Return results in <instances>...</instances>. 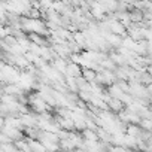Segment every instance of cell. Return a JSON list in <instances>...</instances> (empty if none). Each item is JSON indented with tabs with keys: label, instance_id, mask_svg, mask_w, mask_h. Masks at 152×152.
I'll use <instances>...</instances> for the list:
<instances>
[{
	"label": "cell",
	"instance_id": "6da1fadb",
	"mask_svg": "<svg viewBox=\"0 0 152 152\" xmlns=\"http://www.w3.org/2000/svg\"><path fill=\"white\" fill-rule=\"evenodd\" d=\"M106 104H107V109L110 112H113V113H118V112H121L125 107V104L116 97H107L106 99Z\"/></svg>",
	"mask_w": 152,
	"mask_h": 152
},
{
	"label": "cell",
	"instance_id": "7a4b0ae2",
	"mask_svg": "<svg viewBox=\"0 0 152 152\" xmlns=\"http://www.w3.org/2000/svg\"><path fill=\"white\" fill-rule=\"evenodd\" d=\"M109 30H110V33H115V34H118V36H121V37H125V36H127V28H125V27L121 24V21H118V20L109 23Z\"/></svg>",
	"mask_w": 152,
	"mask_h": 152
},
{
	"label": "cell",
	"instance_id": "3957f363",
	"mask_svg": "<svg viewBox=\"0 0 152 152\" xmlns=\"http://www.w3.org/2000/svg\"><path fill=\"white\" fill-rule=\"evenodd\" d=\"M64 75H66V76H73V78L79 76V75H81V64L73 63V61H69L67 66H66Z\"/></svg>",
	"mask_w": 152,
	"mask_h": 152
},
{
	"label": "cell",
	"instance_id": "277c9868",
	"mask_svg": "<svg viewBox=\"0 0 152 152\" xmlns=\"http://www.w3.org/2000/svg\"><path fill=\"white\" fill-rule=\"evenodd\" d=\"M96 70L94 69H91V67H81V76L87 81V82H94V79H96Z\"/></svg>",
	"mask_w": 152,
	"mask_h": 152
},
{
	"label": "cell",
	"instance_id": "5b68a950",
	"mask_svg": "<svg viewBox=\"0 0 152 152\" xmlns=\"http://www.w3.org/2000/svg\"><path fill=\"white\" fill-rule=\"evenodd\" d=\"M81 134H82L84 140H88V142H97V140H99V134H97V131H96V130L84 128V130L81 131Z\"/></svg>",
	"mask_w": 152,
	"mask_h": 152
},
{
	"label": "cell",
	"instance_id": "8992f818",
	"mask_svg": "<svg viewBox=\"0 0 152 152\" xmlns=\"http://www.w3.org/2000/svg\"><path fill=\"white\" fill-rule=\"evenodd\" d=\"M49 2H51V3H54V2H58V0H49Z\"/></svg>",
	"mask_w": 152,
	"mask_h": 152
}]
</instances>
